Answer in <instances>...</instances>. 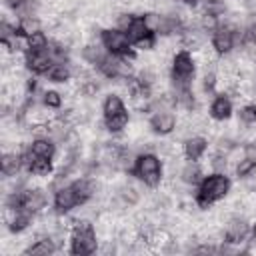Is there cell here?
<instances>
[{
  "mask_svg": "<svg viewBox=\"0 0 256 256\" xmlns=\"http://www.w3.org/2000/svg\"><path fill=\"white\" fill-rule=\"evenodd\" d=\"M232 188V180L226 172H210L208 176H204L200 180V184L196 186V194H194V204L200 210H208L212 204L224 200L228 196Z\"/></svg>",
  "mask_w": 256,
  "mask_h": 256,
  "instance_id": "obj_1",
  "label": "cell"
},
{
  "mask_svg": "<svg viewBox=\"0 0 256 256\" xmlns=\"http://www.w3.org/2000/svg\"><path fill=\"white\" fill-rule=\"evenodd\" d=\"M130 176L140 180L148 188H158L164 178V164L156 152H140L134 156V162L128 170Z\"/></svg>",
  "mask_w": 256,
  "mask_h": 256,
  "instance_id": "obj_2",
  "label": "cell"
},
{
  "mask_svg": "<svg viewBox=\"0 0 256 256\" xmlns=\"http://www.w3.org/2000/svg\"><path fill=\"white\" fill-rule=\"evenodd\" d=\"M68 242L70 248L68 252L72 256H90L94 252H98V236H96V228L90 220L80 218L74 220L70 224V234H68Z\"/></svg>",
  "mask_w": 256,
  "mask_h": 256,
  "instance_id": "obj_3",
  "label": "cell"
},
{
  "mask_svg": "<svg viewBox=\"0 0 256 256\" xmlns=\"http://www.w3.org/2000/svg\"><path fill=\"white\" fill-rule=\"evenodd\" d=\"M196 78V60L192 56L190 50L180 48L170 62V80H172V88L174 90H184V88H192Z\"/></svg>",
  "mask_w": 256,
  "mask_h": 256,
  "instance_id": "obj_4",
  "label": "cell"
},
{
  "mask_svg": "<svg viewBox=\"0 0 256 256\" xmlns=\"http://www.w3.org/2000/svg\"><path fill=\"white\" fill-rule=\"evenodd\" d=\"M100 44L106 48L108 54L112 56H124V58H134L136 56V48L132 46L128 34L116 26L110 28H102L100 30Z\"/></svg>",
  "mask_w": 256,
  "mask_h": 256,
  "instance_id": "obj_5",
  "label": "cell"
},
{
  "mask_svg": "<svg viewBox=\"0 0 256 256\" xmlns=\"http://www.w3.org/2000/svg\"><path fill=\"white\" fill-rule=\"evenodd\" d=\"M250 230L252 226L248 224V220L240 214H234L230 216L226 222H224V228H222V242L224 244H232V246H238V244H244L248 238H250Z\"/></svg>",
  "mask_w": 256,
  "mask_h": 256,
  "instance_id": "obj_6",
  "label": "cell"
},
{
  "mask_svg": "<svg viewBox=\"0 0 256 256\" xmlns=\"http://www.w3.org/2000/svg\"><path fill=\"white\" fill-rule=\"evenodd\" d=\"M78 206H84L82 204V198L76 190V186L70 182V184H62L54 190V196H52V208L56 214H68L72 212L74 208Z\"/></svg>",
  "mask_w": 256,
  "mask_h": 256,
  "instance_id": "obj_7",
  "label": "cell"
},
{
  "mask_svg": "<svg viewBox=\"0 0 256 256\" xmlns=\"http://www.w3.org/2000/svg\"><path fill=\"white\" fill-rule=\"evenodd\" d=\"M148 126H150V130H152L154 134H158V136H168V134H172V132L176 130L178 118H176V114H174L172 110H156V112L150 116Z\"/></svg>",
  "mask_w": 256,
  "mask_h": 256,
  "instance_id": "obj_8",
  "label": "cell"
},
{
  "mask_svg": "<svg viewBox=\"0 0 256 256\" xmlns=\"http://www.w3.org/2000/svg\"><path fill=\"white\" fill-rule=\"evenodd\" d=\"M54 58L50 54V50H42V52H24V66L34 74V76H46L48 70L52 68Z\"/></svg>",
  "mask_w": 256,
  "mask_h": 256,
  "instance_id": "obj_9",
  "label": "cell"
},
{
  "mask_svg": "<svg viewBox=\"0 0 256 256\" xmlns=\"http://www.w3.org/2000/svg\"><path fill=\"white\" fill-rule=\"evenodd\" d=\"M232 114H234V104H232L230 96L224 94V92L214 94V98L208 106V116L216 122H226V120L232 118Z\"/></svg>",
  "mask_w": 256,
  "mask_h": 256,
  "instance_id": "obj_10",
  "label": "cell"
},
{
  "mask_svg": "<svg viewBox=\"0 0 256 256\" xmlns=\"http://www.w3.org/2000/svg\"><path fill=\"white\" fill-rule=\"evenodd\" d=\"M206 150H208V140L200 134H192L182 142V154L186 160L198 162L206 154Z\"/></svg>",
  "mask_w": 256,
  "mask_h": 256,
  "instance_id": "obj_11",
  "label": "cell"
},
{
  "mask_svg": "<svg viewBox=\"0 0 256 256\" xmlns=\"http://www.w3.org/2000/svg\"><path fill=\"white\" fill-rule=\"evenodd\" d=\"M0 168H2L4 178H16V176L20 174V170H24V158H22V152L6 150V152L2 154Z\"/></svg>",
  "mask_w": 256,
  "mask_h": 256,
  "instance_id": "obj_12",
  "label": "cell"
},
{
  "mask_svg": "<svg viewBox=\"0 0 256 256\" xmlns=\"http://www.w3.org/2000/svg\"><path fill=\"white\" fill-rule=\"evenodd\" d=\"M56 250H58V244H56L54 236L44 234V236L36 238L32 244H28V246L22 250V254H26V256H50V254H54Z\"/></svg>",
  "mask_w": 256,
  "mask_h": 256,
  "instance_id": "obj_13",
  "label": "cell"
},
{
  "mask_svg": "<svg viewBox=\"0 0 256 256\" xmlns=\"http://www.w3.org/2000/svg\"><path fill=\"white\" fill-rule=\"evenodd\" d=\"M26 150L32 156H42V158H52L54 160V156H56V140L52 136H36L26 146Z\"/></svg>",
  "mask_w": 256,
  "mask_h": 256,
  "instance_id": "obj_14",
  "label": "cell"
},
{
  "mask_svg": "<svg viewBox=\"0 0 256 256\" xmlns=\"http://www.w3.org/2000/svg\"><path fill=\"white\" fill-rule=\"evenodd\" d=\"M46 206H48V194L44 188H26L24 190V210L38 214Z\"/></svg>",
  "mask_w": 256,
  "mask_h": 256,
  "instance_id": "obj_15",
  "label": "cell"
},
{
  "mask_svg": "<svg viewBox=\"0 0 256 256\" xmlns=\"http://www.w3.org/2000/svg\"><path fill=\"white\" fill-rule=\"evenodd\" d=\"M126 110H128V108H126L122 96L116 94V92H110V94L102 100V120H108V118H112V116H118V114H122V112H126Z\"/></svg>",
  "mask_w": 256,
  "mask_h": 256,
  "instance_id": "obj_16",
  "label": "cell"
},
{
  "mask_svg": "<svg viewBox=\"0 0 256 256\" xmlns=\"http://www.w3.org/2000/svg\"><path fill=\"white\" fill-rule=\"evenodd\" d=\"M124 32L128 34V38H130L132 46H134L136 42H140L142 38H146V36L154 34V32H150V28L146 26V22H144V16H142V14H140V16H136V14H134L132 22L128 24V28H126Z\"/></svg>",
  "mask_w": 256,
  "mask_h": 256,
  "instance_id": "obj_17",
  "label": "cell"
},
{
  "mask_svg": "<svg viewBox=\"0 0 256 256\" xmlns=\"http://www.w3.org/2000/svg\"><path fill=\"white\" fill-rule=\"evenodd\" d=\"M82 60L86 62V64H90V66H94V68H98V64L106 58V48L100 44V42H90V44H86L84 48H82Z\"/></svg>",
  "mask_w": 256,
  "mask_h": 256,
  "instance_id": "obj_18",
  "label": "cell"
},
{
  "mask_svg": "<svg viewBox=\"0 0 256 256\" xmlns=\"http://www.w3.org/2000/svg\"><path fill=\"white\" fill-rule=\"evenodd\" d=\"M50 46V38L48 34L40 28L36 32H32L30 36H26V42H24V52H42V50H48Z\"/></svg>",
  "mask_w": 256,
  "mask_h": 256,
  "instance_id": "obj_19",
  "label": "cell"
},
{
  "mask_svg": "<svg viewBox=\"0 0 256 256\" xmlns=\"http://www.w3.org/2000/svg\"><path fill=\"white\" fill-rule=\"evenodd\" d=\"M202 178H204V172H202V168L198 166V162L188 160V162L182 166V170H180V180H182L184 184H188V186H198Z\"/></svg>",
  "mask_w": 256,
  "mask_h": 256,
  "instance_id": "obj_20",
  "label": "cell"
},
{
  "mask_svg": "<svg viewBox=\"0 0 256 256\" xmlns=\"http://www.w3.org/2000/svg\"><path fill=\"white\" fill-rule=\"evenodd\" d=\"M46 78L52 82V84H64L72 78V68L68 62H54L52 68L48 70Z\"/></svg>",
  "mask_w": 256,
  "mask_h": 256,
  "instance_id": "obj_21",
  "label": "cell"
},
{
  "mask_svg": "<svg viewBox=\"0 0 256 256\" xmlns=\"http://www.w3.org/2000/svg\"><path fill=\"white\" fill-rule=\"evenodd\" d=\"M116 198H118V202L122 204V206H136L138 202H140V192L134 188V186H130V184H124V186H120L118 190H116Z\"/></svg>",
  "mask_w": 256,
  "mask_h": 256,
  "instance_id": "obj_22",
  "label": "cell"
},
{
  "mask_svg": "<svg viewBox=\"0 0 256 256\" xmlns=\"http://www.w3.org/2000/svg\"><path fill=\"white\" fill-rule=\"evenodd\" d=\"M128 122H130V112H128V110L122 112V114H118V116H112V118H108V120H102L104 128H106L110 134H120V132H124V128L128 126Z\"/></svg>",
  "mask_w": 256,
  "mask_h": 256,
  "instance_id": "obj_23",
  "label": "cell"
},
{
  "mask_svg": "<svg viewBox=\"0 0 256 256\" xmlns=\"http://www.w3.org/2000/svg\"><path fill=\"white\" fill-rule=\"evenodd\" d=\"M62 94L58 90H44L42 92V104L48 110H60L62 108Z\"/></svg>",
  "mask_w": 256,
  "mask_h": 256,
  "instance_id": "obj_24",
  "label": "cell"
},
{
  "mask_svg": "<svg viewBox=\"0 0 256 256\" xmlns=\"http://www.w3.org/2000/svg\"><path fill=\"white\" fill-rule=\"evenodd\" d=\"M238 120H240L244 126H252V124H256V102L244 104V106L238 110Z\"/></svg>",
  "mask_w": 256,
  "mask_h": 256,
  "instance_id": "obj_25",
  "label": "cell"
},
{
  "mask_svg": "<svg viewBox=\"0 0 256 256\" xmlns=\"http://www.w3.org/2000/svg\"><path fill=\"white\" fill-rule=\"evenodd\" d=\"M234 172H236V176H238V178H248L252 172H256V162H254V160H250V158H244V156H242V160H238V162H236Z\"/></svg>",
  "mask_w": 256,
  "mask_h": 256,
  "instance_id": "obj_26",
  "label": "cell"
},
{
  "mask_svg": "<svg viewBox=\"0 0 256 256\" xmlns=\"http://www.w3.org/2000/svg\"><path fill=\"white\" fill-rule=\"evenodd\" d=\"M216 84H218L216 70H208L206 68V72L202 76V90H204V94H216Z\"/></svg>",
  "mask_w": 256,
  "mask_h": 256,
  "instance_id": "obj_27",
  "label": "cell"
},
{
  "mask_svg": "<svg viewBox=\"0 0 256 256\" xmlns=\"http://www.w3.org/2000/svg\"><path fill=\"white\" fill-rule=\"evenodd\" d=\"M180 2H182L184 6H188V8H196V6H198L202 0H180Z\"/></svg>",
  "mask_w": 256,
  "mask_h": 256,
  "instance_id": "obj_28",
  "label": "cell"
},
{
  "mask_svg": "<svg viewBox=\"0 0 256 256\" xmlns=\"http://www.w3.org/2000/svg\"><path fill=\"white\" fill-rule=\"evenodd\" d=\"M204 2H206V6H224L226 0H204Z\"/></svg>",
  "mask_w": 256,
  "mask_h": 256,
  "instance_id": "obj_29",
  "label": "cell"
},
{
  "mask_svg": "<svg viewBox=\"0 0 256 256\" xmlns=\"http://www.w3.org/2000/svg\"><path fill=\"white\" fill-rule=\"evenodd\" d=\"M250 238H252V240L256 242V222L252 224V230H250Z\"/></svg>",
  "mask_w": 256,
  "mask_h": 256,
  "instance_id": "obj_30",
  "label": "cell"
},
{
  "mask_svg": "<svg viewBox=\"0 0 256 256\" xmlns=\"http://www.w3.org/2000/svg\"><path fill=\"white\" fill-rule=\"evenodd\" d=\"M254 196H256V188H254Z\"/></svg>",
  "mask_w": 256,
  "mask_h": 256,
  "instance_id": "obj_31",
  "label": "cell"
}]
</instances>
